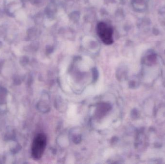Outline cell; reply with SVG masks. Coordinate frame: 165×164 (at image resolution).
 <instances>
[{
  "instance_id": "obj_1",
  "label": "cell",
  "mask_w": 165,
  "mask_h": 164,
  "mask_svg": "<svg viewBox=\"0 0 165 164\" xmlns=\"http://www.w3.org/2000/svg\"><path fill=\"white\" fill-rule=\"evenodd\" d=\"M47 139L45 134H38L33 141L32 146V156L35 159H39L43 155L46 146Z\"/></svg>"
},
{
  "instance_id": "obj_2",
  "label": "cell",
  "mask_w": 165,
  "mask_h": 164,
  "mask_svg": "<svg viewBox=\"0 0 165 164\" xmlns=\"http://www.w3.org/2000/svg\"><path fill=\"white\" fill-rule=\"evenodd\" d=\"M97 32L102 42L106 45L114 42L113 30L110 26L104 22H100L97 26Z\"/></svg>"
}]
</instances>
